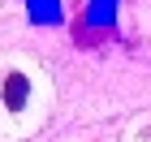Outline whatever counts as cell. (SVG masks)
I'll return each instance as SVG.
<instances>
[{"label": "cell", "mask_w": 151, "mask_h": 142, "mask_svg": "<svg viewBox=\"0 0 151 142\" xmlns=\"http://www.w3.org/2000/svg\"><path fill=\"white\" fill-rule=\"evenodd\" d=\"M26 95H30V82H26V73H9V82H4V103L9 108H22Z\"/></svg>", "instance_id": "6da1fadb"}]
</instances>
